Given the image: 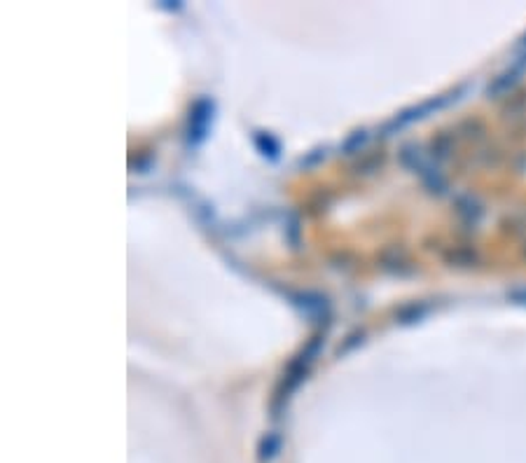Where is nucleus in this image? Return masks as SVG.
Wrapping results in <instances>:
<instances>
[{
    "instance_id": "obj_1",
    "label": "nucleus",
    "mask_w": 526,
    "mask_h": 463,
    "mask_svg": "<svg viewBox=\"0 0 526 463\" xmlns=\"http://www.w3.org/2000/svg\"><path fill=\"white\" fill-rule=\"evenodd\" d=\"M211 120H213V101L201 98L194 103L192 108V117H190V143L197 146L203 141V136L208 133Z\"/></svg>"
},
{
    "instance_id": "obj_2",
    "label": "nucleus",
    "mask_w": 526,
    "mask_h": 463,
    "mask_svg": "<svg viewBox=\"0 0 526 463\" xmlns=\"http://www.w3.org/2000/svg\"><path fill=\"white\" fill-rule=\"evenodd\" d=\"M365 141H368V133H365V131H355L353 133V136L349 138V141H346V146H344V150H346V155H351L353 153V150L355 148H360L363 146V143Z\"/></svg>"
}]
</instances>
